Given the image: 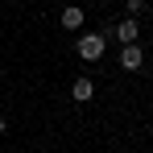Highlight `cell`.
I'll return each instance as SVG.
<instances>
[{
    "label": "cell",
    "instance_id": "obj_5",
    "mask_svg": "<svg viewBox=\"0 0 153 153\" xmlns=\"http://www.w3.org/2000/svg\"><path fill=\"white\" fill-rule=\"evenodd\" d=\"M71 100H79V103L95 100V87H91V79H75V87H71Z\"/></svg>",
    "mask_w": 153,
    "mask_h": 153
},
{
    "label": "cell",
    "instance_id": "obj_1",
    "mask_svg": "<svg viewBox=\"0 0 153 153\" xmlns=\"http://www.w3.org/2000/svg\"><path fill=\"white\" fill-rule=\"evenodd\" d=\"M75 50H79L83 62H100L103 50H108V37H103V33H83V37L75 42Z\"/></svg>",
    "mask_w": 153,
    "mask_h": 153
},
{
    "label": "cell",
    "instance_id": "obj_7",
    "mask_svg": "<svg viewBox=\"0 0 153 153\" xmlns=\"http://www.w3.org/2000/svg\"><path fill=\"white\" fill-rule=\"evenodd\" d=\"M0 137H4V116H0Z\"/></svg>",
    "mask_w": 153,
    "mask_h": 153
},
{
    "label": "cell",
    "instance_id": "obj_2",
    "mask_svg": "<svg viewBox=\"0 0 153 153\" xmlns=\"http://www.w3.org/2000/svg\"><path fill=\"white\" fill-rule=\"evenodd\" d=\"M112 37H116V42H120V46H132V42H137V37H141V25H137V17H124V21H120V25L112 29Z\"/></svg>",
    "mask_w": 153,
    "mask_h": 153
},
{
    "label": "cell",
    "instance_id": "obj_3",
    "mask_svg": "<svg viewBox=\"0 0 153 153\" xmlns=\"http://www.w3.org/2000/svg\"><path fill=\"white\" fill-rule=\"evenodd\" d=\"M141 62H145V50H141L137 42L120 50V71H141Z\"/></svg>",
    "mask_w": 153,
    "mask_h": 153
},
{
    "label": "cell",
    "instance_id": "obj_4",
    "mask_svg": "<svg viewBox=\"0 0 153 153\" xmlns=\"http://www.w3.org/2000/svg\"><path fill=\"white\" fill-rule=\"evenodd\" d=\"M83 21H87V17H83L79 4H66V8H62V29H83Z\"/></svg>",
    "mask_w": 153,
    "mask_h": 153
},
{
    "label": "cell",
    "instance_id": "obj_6",
    "mask_svg": "<svg viewBox=\"0 0 153 153\" xmlns=\"http://www.w3.org/2000/svg\"><path fill=\"white\" fill-rule=\"evenodd\" d=\"M145 8H149V0H124V13H128V17H141Z\"/></svg>",
    "mask_w": 153,
    "mask_h": 153
}]
</instances>
